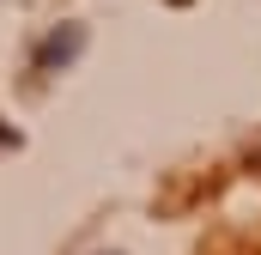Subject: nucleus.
Wrapping results in <instances>:
<instances>
[{"label": "nucleus", "instance_id": "obj_1", "mask_svg": "<svg viewBox=\"0 0 261 255\" xmlns=\"http://www.w3.org/2000/svg\"><path fill=\"white\" fill-rule=\"evenodd\" d=\"M79 43H85V31H79V24H67V31H55V37L43 43V55H37V67H43V73H55V67H67L73 55H79Z\"/></svg>", "mask_w": 261, "mask_h": 255}]
</instances>
